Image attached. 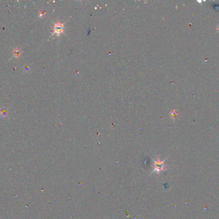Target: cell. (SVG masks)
<instances>
[{
	"instance_id": "obj_4",
	"label": "cell",
	"mask_w": 219,
	"mask_h": 219,
	"mask_svg": "<svg viewBox=\"0 0 219 219\" xmlns=\"http://www.w3.org/2000/svg\"><path fill=\"white\" fill-rule=\"evenodd\" d=\"M0 115H1V116H2V117H5V116H6L7 115V111H5V109H3L1 110V112H0Z\"/></svg>"
},
{
	"instance_id": "obj_3",
	"label": "cell",
	"mask_w": 219,
	"mask_h": 219,
	"mask_svg": "<svg viewBox=\"0 0 219 219\" xmlns=\"http://www.w3.org/2000/svg\"><path fill=\"white\" fill-rule=\"evenodd\" d=\"M21 51L20 49H18V48H16L14 51V55L16 57H19L21 55Z\"/></svg>"
},
{
	"instance_id": "obj_5",
	"label": "cell",
	"mask_w": 219,
	"mask_h": 219,
	"mask_svg": "<svg viewBox=\"0 0 219 219\" xmlns=\"http://www.w3.org/2000/svg\"><path fill=\"white\" fill-rule=\"evenodd\" d=\"M44 14V13L43 12H41V13H40V16H43V15Z\"/></svg>"
},
{
	"instance_id": "obj_1",
	"label": "cell",
	"mask_w": 219,
	"mask_h": 219,
	"mask_svg": "<svg viewBox=\"0 0 219 219\" xmlns=\"http://www.w3.org/2000/svg\"><path fill=\"white\" fill-rule=\"evenodd\" d=\"M165 167V165L164 163V161H162L160 159H158L156 161H154V172L160 173V172L163 171L164 170Z\"/></svg>"
},
{
	"instance_id": "obj_2",
	"label": "cell",
	"mask_w": 219,
	"mask_h": 219,
	"mask_svg": "<svg viewBox=\"0 0 219 219\" xmlns=\"http://www.w3.org/2000/svg\"><path fill=\"white\" fill-rule=\"evenodd\" d=\"M63 32H64V25L62 24L58 23L55 25V26H54V32L55 33L59 35Z\"/></svg>"
}]
</instances>
